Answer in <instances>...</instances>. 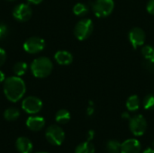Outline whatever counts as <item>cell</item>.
Returning <instances> with one entry per match:
<instances>
[{"label": "cell", "instance_id": "obj_1", "mask_svg": "<svg viewBox=\"0 0 154 153\" xmlns=\"http://www.w3.org/2000/svg\"><path fill=\"white\" fill-rule=\"evenodd\" d=\"M3 90L5 97L10 102L16 103L24 96L26 92V86L20 77H9L4 81Z\"/></svg>", "mask_w": 154, "mask_h": 153}, {"label": "cell", "instance_id": "obj_2", "mask_svg": "<svg viewBox=\"0 0 154 153\" xmlns=\"http://www.w3.org/2000/svg\"><path fill=\"white\" fill-rule=\"evenodd\" d=\"M53 69L52 61L47 57L35 59L31 64V71L35 78H44L51 75Z\"/></svg>", "mask_w": 154, "mask_h": 153}, {"label": "cell", "instance_id": "obj_3", "mask_svg": "<svg viewBox=\"0 0 154 153\" xmlns=\"http://www.w3.org/2000/svg\"><path fill=\"white\" fill-rule=\"evenodd\" d=\"M93 29L94 25L92 20L88 18H84L77 23V24L75 25L74 34L78 40L84 41L91 35Z\"/></svg>", "mask_w": 154, "mask_h": 153}, {"label": "cell", "instance_id": "obj_4", "mask_svg": "<svg viewBox=\"0 0 154 153\" xmlns=\"http://www.w3.org/2000/svg\"><path fill=\"white\" fill-rule=\"evenodd\" d=\"M45 138L50 144L53 146H60L64 142L65 133L61 127L53 124L46 129Z\"/></svg>", "mask_w": 154, "mask_h": 153}, {"label": "cell", "instance_id": "obj_5", "mask_svg": "<svg viewBox=\"0 0 154 153\" xmlns=\"http://www.w3.org/2000/svg\"><path fill=\"white\" fill-rule=\"evenodd\" d=\"M115 7L114 0H96L92 3V10L96 16L106 17L113 12Z\"/></svg>", "mask_w": 154, "mask_h": 153}, {"label": "cell", "instance_id": "obj_6", "mask_svg": "<svg viewBox=\"0 0 154 153\" xmlns=\"http://www.w3.org/2000/svg\"><path fill=\"white\" fill-rule=\"evenodd\" d=\"M147 127H148L147 121L142 115H134V117H131L129 122V128L134 135L143 136L147 131Z\"/></svg>", "mask_w": 154, "mask_h": 153}, {"label": "cell", "instance_id": "obj_7", "mask_svg": "<svg viewBox=\"0 0 154 153\" xmlns=\"http://www.w3.org/2000/svg\"><path fill=\"white\" fill-rule=\"evenodd\" d=\"M45 41L40 37L37 36H33V37H30L29 39H27L23 47V50L30 54H36L41 52L42 50H44L45 48Z\"/></svg>", "mask_w": 154, "mask_h": 153}, {"label": "cell", "instance_id": "obj_8", "mask_svg": "<svg viewBox=\"0 0 154 153\" xmlns=\"http://www.w3.org/2000/svg\"><path fill=\"white\" fill-rule=\"evenodd\" d=\"M42 108V102L40 98L30 96L25 97L22 102V109L29 114V115H35L39 113Z\"/></svg>", "mask_w": 154, "mask_h": 153}, {"label": "cell", "instance_id": "obj_9", "mask_svg": "<svg viewBox=\"0 0 154 153\" xmlns=\"http://www.w3.org/2000/svg\"><path fill=\"white\" fill-rule=\"evenodd\" d=\"M32 15V10L27 4H19L13 10V16L18 22H26Z\"/></svg>", "mask_w": 154, "mask_h": 153}, {"label": "cell", "instance_id": "obj_10", "mask_svg": "<svg viewBox=\"0 0 154 153\" xmlns=\"http://www.w3.org/2000/svg\"><path fill=\"white\" fill-rule=\"evenodd\" d=\"M129 41L130 43L132 44L134 49H137L140 46H143L145 42V32L144 31L140 28V27H134L131 29V31L129 32Z\"/></svg>", "mask_w": 154, "mask_h": 153}, {"label": "cell", "instance_id": "obj_11", "mask_svg": "<svg viewBox=\"0 0 154 153\" xmlns=\"http://www.w3.org/2000/svg\"><path fill=\"white\" fill-rule=\"evenodd\" d=\"M142 145L137 139H128L121 143V153H140Z\"/></svg>", "mask_w": 154, "mask_h": 153}, {"label": "cell", "instance_id": "obj_12", "mask_svg": "<svg viewBox=\"0 0 154 153\" xmlns=\"http://www.w3.org/2000/svg\"><path fill=\"white\" fill-rule=\"evenodd\" d=\"M26 126L32 132L41 131L45 125V120L42 116H30L26 120Z\"/></svg>", "mask_w": 154, "mask_h": 153}, {"label": "cell", "instance_id": "obj_13", "mask_svg": "<svg viewBox=\"0 0 154 153\" xmlns=\"http://www.w3.org/2000/svg\"><path fill=\"white\" fill-rule=\"evenodd\" d=\"M15 148L20 153H31L32 151V143L26 137H19L15 142Z\"/></svg>", "mask_w": 154, "mask_h": 153}, {"label": "cell", "instance_id": "obj_14", "mask_svg": "<svg viewBox=\"0 0 154 153\" xmlns=\"http://www.w3.org/2000/svg\"><path fill=\"white\" fill-rule=\"evenodd\" d=\"M54 59L60 65H69L73 61V56L70 52L67 50H59L55 53Z\"/></svg>", "mask_w": 154, "mask_h": 153}, {"label": "cell", "instance_id": "obj_15", "mask_svg": "<svg viewBox=\"0 0 154 153\" xmlns=\"http://www.w3.org/2000/svg\"><path fill=\"white\" fill-rule=\"evenodd\" d=\"M55 120L60 124H66L70 120V114L66 109H60L56 113Z\"/></svg>", "mask_w": 154, "mask_h": 153}, {"label": "cell", "instance_id": "obj_16", "mask_svg": "<svg viewBox=\"0 0 154 153\" xmlns=\"http://www.w3.org/2000/svg\"><path fill=\"white\" fill-rule=\"evenodd\" d=\"M126 108L130 112H135L140 108V99L138 96L133 95L128 97L126 101Z\"/></svg>", "mask_w": 154, "mask_h": 153}, {"label": "cell", "instance_id": "obj_17", "mask_svg": "<svg viewBox=\"0 0 154 153\" xmlns=\"http://www.w3.org/2000/svg\"><path fill=\"white\" fill-rule=\"evenodd\" d=\"M75 153H95V146L88 141L81 142L77 146Z\"/></svg>", "mask_w": 154, "mask_h": 153}, {"label": "cell", "instance_id": "obj_18", "mask_svg": "<svg viewBox=\"0 0 154 153\" xmlns=\"http://www.w3.org/2000/svg\"><path fill=\"white\" fill-rule=\"evenodd\" d=\"M19 116H20V111L15 107L7 108L4 112V118L6 121H9V122L17 120L19 118Z\"/></svg>", "mask_w": 154, "mask_h": 153}, {"label": "cell", "instance_id": "obj_19", "mask_svg": "<svg viewBox=\"0 0 154 153\" xmlns=\"http://www.w3.org/2000/svg\"><path fill=\"white\" fill-rule=\"evenodd\" d=\"M108 153H121V143L117 140H109L106 144Z\"/></svg>", "mask_w": 154, "mask_h": 153}, {"label": "cell", "instance_id": "obj_20", "mask_svg": "<svg viewBox=\"0 0 154 153\" xmlns=\"http://www.w3.org/2000/svg\"><path fill=\"white\" fill-rule=\"evenodd\" d=\"M27 69H28V65H27L26 62H24V61H18V62H16L14 65L13 70H14V73L15 74V76L22 77V76H23L26 73Z\"/></svg>", "mask_w": 154, "mask_h": 153}, {"label": "cell", "instance_id": "obj_21", "mask_svg": "<svg viewBox=\"0 0 154 153\" xmlns=\"http://www.w3.org/2000/svg\"><path fill=\"white\" fill-rule=\"evenodd\" d=\"M89 11V7L82 3H78L73 6V13L78 16L86 15Z\"/></svg>", "mask_w": 154, "mask_h": 153}, {"label": "cell", "instance_id": "obj_22", "mask_svg": "<svg viewBox=\"0 0 154 153\" xmlns=\"http://www.w3.org/2000/svg\"><path fill=\"white\" fill-rule=\"evenodd\" d=\"M142 54L147 61L154 60V48L150 45H145L142 49Z\"/></svg>", "mask_w": 154, "mask_h": 153}, {"label": "cell", "instance_id": "obj_23", "mask_svg": "<svg viewBox=\"0 0 154 153\" xmlns=\"http://www.w3.org/2000/svg\"><path fill=\"white\" fill-rule=\"evenodd\" d=\"M143 107L145 110H154V94L145 96L143 100Z\"/></svg>", "mask_w": 154, "mask_h": 153}, {"label": "cell", "instance_id": "obj_24", "mask_svg": "<svg viewBox=\"0 0 154 153\" xmlns=\"http://www.w3.org/2000/svg\"><path fill=\"white\" fill-rule=\"evenodd\" d=\"M8 34V27L3 23H0V40L5 39Z\"/></svg>", "mask_w": 154, "mask_h": 153}, {"label": "cell", "instance_id": "obj_25", "mask_svg": "<svg viewBox=\"0 0 154 153\" xmlns=\"http://www.w3.org/2000/svg\"><path fill=\"white\" fill-rule=\"evenodd\" d=\"M6 60V52L4 49L0 48V67H2Z\"/></svg>", "mask_w": 154, "mask_h": 153}, {"label": "cell", "instance_id": "obj_26", "mask_svg": "<svg viewBox=\"0 0 154 153\" xmlns=\"http://www.w3.org/2000/svg\"><path fill=\"white\" fill-rule=\"evenodd\" d=\"M146 8H147V11H148L149 14L154 15V0H150L148 2Z\"/></svg>", "mask_w": 154, "mask_h": 153}, {"label": "cell", "instance_id": "obj_27", "mask_svg": "<svg viewBox=\"0 0 154 153\" xmlns=\"http://www.w3.org/2000/svg\"><path fill=\"white\" fill-rule=\"evenodd\" d=\"M95 138V132L93 130H89L87 133V141L91 142Z\"/></svg>", "mask_w": 154, "mask_h": 153}, {"label": "cell", "instance_id": "obj_28", "mask_svg": "<svg viewBox=\"0 0 154 153\" xmlns=\"http://www.w3.org/2000/svg\"><path fill=\"white\" fill-rule=\"evenodd\" d=\"M95 112V109H94V106H89L88 108H87V115L88 116H91Z\"/></svg>", "mask_w": 154, "mask_h": 153}, {"label": "cell", "instance_id": "obj_29", "mask_svg": "<svg viewBox=\"0 0 154 153\" xmlns=\"http://www.w3.org/2000/svg\"><path fill=\"white\" fill-rule=\"evenodd\" d=\"M122 118H123L124 120H129V121H130L131 116H130L129 113H127V112H124V113L122 114Z\"/></svg>", "mask_w": 154, "mask_h": 153}, {"label": "cell", "instance_id": "obj_30", "mask_svg": "<svg viewBox=\"0 0 154 153\" xmlns=\"http://www.w3.org/2000/svg\"><path fill=\"white\" fill-rule=\"evenodd\" d=\"M43 0H27L28 3L30 4H32V5H39L42 2Z\"/></svg>", "mask_w": 154, "mask_h": 153}, {"label": "cell", "instance_id": "obj_31", "mask_svg": "<svg viewBox=\"0 0 154 153\" xmlns=\"http://www.w3.org/2000/svg\"><path fill=\"white\" fill-rule=\"evenodd\" d=\"M5 79V74H4V72L0 70V84H1V83H4Z\"/></svg>", "mask_w": 154, "mask_h": 153}, {"label": "cell", "instance_id": "obj_32", "mask_svg": "<svg viewBox=\"0 0 154 153\" xmlns=\"http://www.w3.org/2000/svg\"><path fill=\"white\" fill-rule=\"evenodd\" d=\"M143 153H154V149H152V148H148V149H146Z\"/></svg>", "mask_w": 154, "mask_h": 153}, {"label": "cell", "instance_id": "obj_33", "mask_svg": "<svg viewBox=\"0 0 154 153\" xmlns=\"http://www.w3.org/2000/svg\"><path fill=\"white\" fill-rule=\"evenodd\" d=\"M148 63H149L150 65H152V68L154 69V60H152V61H148Z\"/></svg>", "mask_w": 154, "mask_h": 153}, {"label": "cell", "instance_id": "obj_34", "mask_svg": "<svg viewBox=\"0 0 154 153\" xmlns=\"http://www.w3.org/2000/svg\"><path fill=\"white\" fill-rule=\"evenodd\" d=\"M6 1H9V2H12V1H15V0H6Z\"/></svg>", "mask_w": 154, "mask_h": 153}, {"label": "cell", "instance_id": "obj_35", "mask_svg": "<svg viewBox=\"0 0 154 153\" xmlns=\"http://www.w3.org/2000/svg\"><path fill=\"white\" fill-rule=\"evenodd\" d=\"M152 146H153V149H154V141H153V142H152Z\"/></svg>", "mask_w": 154, "mask_h": 153}, {"label": "cell", "instance_id": "obj_36", "mask_svg": "<svg viewBox=\"0 0 154 153\" xmlns=\"http://www.w3.org/2000/svg\"><path fill=\"white\" fill-rule=\"evenodd\" d=\"M37 153H47V152H37Z\"/></svg>", "mask_w": 154, "mask_h": 153}]
</instances>
